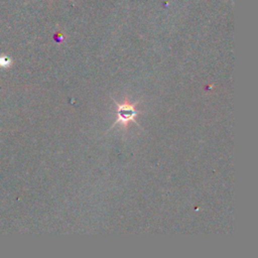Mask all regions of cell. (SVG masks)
<instances>
[{
  "instance_id": "7a4b0ae2",
  "label": "cell",
  "mask_w": 258,
  "mask_h": 258,
  "mask_svg": "<svg viewBox=\"0 0 258 258\" xmlns=\"http://www.w3.org/2000/svg\"><path fill=\"white\" fill-rule=\"evenodd\" d=\"M11 62H12V60L8 56H6V55H1L0 56V67L8 68V67L11 66Z\"/></svg>"
},
{
  "instance_id": "6da1fadb",
  "label": "cell",
  "mask_w": 258,
  "mask_h": 258,
  "mask_svg": "<svg viewBox=\"0 0 258 258\" xmlns=\"http://www.w3.org/2000/svg\"><path fill=\"white\" fill-rule=\"evenodd\" d=\"M116 104H117V107H118V110H117L118 118H117V120L115 121V123L112 126H116L117 124H120L121 126L126 127L129 124V122H131V121L137 123L135 121V117L139 113L138 111L135 110V106H136L137 103L131 104V103L125 101L122 104H119L117 102H116Z\"/></svg>"
}]
</instances>
